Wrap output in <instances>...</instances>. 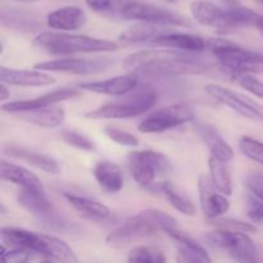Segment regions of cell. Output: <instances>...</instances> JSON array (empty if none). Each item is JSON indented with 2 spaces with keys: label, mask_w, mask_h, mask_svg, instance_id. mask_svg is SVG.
Segmentation results:
<instances>
[{
  "label": "cell",
  "mask_w": 263,
  "mask_h": 263,
  "mask_svg": "<svg viewBox=\"0 0 263 263\" xmlns=\"http://www.w3.org/2000/svg\"><path fill=\"white\" fill-rule=\"evenodd\" d=\"M121 17L125 20L138 21V22L151 23L162 27H190L192 22L187 17L174 12V10L161 8L158 5L140 3L136 0H128L121 12Z\"/></svg>",
  "instance_id": "cell-9"
},
{
  "label": "cell",
  "mask_w": 263,
  "mask_h": 263,
  "mask_svg": "<svg viewBox=\"0 0 263 263\" xmlns=\"http://www.w3.org/2000/svg\"><path fill=\"white\" fill-rule=\"evenodd\" d=\"M244 184L252 194L263 200V174H259V172L248 174L244 180Z\"/></svg>",
  "instance_id": "cell-41"
},
{
  "label": "cell",
  "mask_w": 263,
  "mask_h": 263,
  "mask_svg": "<svg viewBox=\"0 0 263 263\" xmlns=\"http://www.w3.org/2000/svg\"><path fill=\"white\" fill-rule=\"evenodd\" d=\"M0 80L9 86L44 87L55 84V79L41 69H13L2 67Z\"/></svg>",
  "instance_id": "cell-20"
},
{
  "label": "cell",
  "mask_w": 263,
  "mask_h": 263,
  "mask_svg": "<svg viewBox=\"0 0 263 263\" xmlns=\"http://www.w3.org/2000/svg\"><path fill=\"white\" fill-rule=\"evenodd\" d=\"M104 134L110 140L122 146H128V148H136V146H139V139L134 134L127 133L125 130H121V128L115 127V126H107L104 128Z\"/></svg>",
  "instance_id": "cell-36"
},
{
  "label": "cell",
  "mask_w": 263,
  "mask_h": 263,
  "mask_svg": "<svg viewBox=\"0 0 263 263\" xmlns=\"http://www.w3.org/2000/svg\"><path fill=\"white\" fill-rule=\"evenodd\" d=\"M17 200L27 212H30L41 225L49 230L61 234H71L77 230V226L73 225L66 216L62 215L55 205L46 198L45 192L20 187Z\"/></svg>",
  "instance_id": "cell-7"
},
{
  "label": "cell",
  "mask_w": 263,
  "mask_h": 263,
  "mask_svg": "<svg viewBox=\"0 0 263 263\" xmlns=\"http://www.w3.org/2000/svg\"><path fill=\"white\" fill-rule=\"evenodd\" d=\"M62 139L66 144L73 146V148L80 149V151L85 152H94L95 144L90 140L87 136L82 135V134L77 133V131L67 130L62 133Z\"/></svg>",
  "instance_id": "cell-37"
},
{
  "label": "cell",
  "mask_w": 263,
  "mask_h": 263,
  "mask_svg": "<svg viewBox=\"0 0 263 263\" xmlns=\"http://www.w3.org/2000/svg\"><path fill=\"white\" fill-rule=\"evenodd\" d=\"M2 179L4 181L12 182L18 185L22 189L37 190V192H45L41 180L30 170L25 168L22 166L12 163L8 161H2Z\"/></svg>",
  "instance_id": "cell-26"
},
{
  "label": "cell",
  "mask_w": 263,
  "mask_h": 263,
  "mask_svg": "<svg viewBox=\"0 0 263 263\" xmlns=\"http://www.w3.org/2000/svg\"><path fill=\"white\" fill-rule=\"evenodd\" d=\"M95 180L100 189L109 194L118 193L123 187V174L120 166L110 161L98 162L92 170Z\"/></svg>",
  "instance_id": "cell-27"
},
{
  "label": "cell",
  "mask_w": 263,
  "mask_h": 263,
  "mask_svg": "<svg viewBox=\"0 0 263 263\" xmlns=\"http://www.w3.org/2000/svg\"><path fill=\"white\" fill-rule=\"evenodd\" d=\"M15 116H18L21 120L26 121V122H30L32 125L39 126V127L54 128L62 125V122L64 121V117H66V112H64L63 108L50 105V107L18 112L15 113Z\"/></svg>",
  "instance_id": "cell-28"
},
{
  "label": "cell",
  "mask_w": 263,
  "mask_h": 263,
  "mask_svg": "<svg viewBox=\"0 0 263 263\" xmlns=\"http://www.w3.org/2000/svg\"><path fill=\"white\" fill-rule=\"evenodd\" d=\"M140 79V74L133 71L130 73L121 74V76H116L108 80H102V81L81 82L79 85V89L95 92V94L121 97V95H125L135 90L139 86Z\"/></svg>",
  "instance_id": "cell-17"
},
{
  "label": "cell",
  "mask_w": 263,
  "mask_h": 263,
  "mask_svg": "<svg viewBox=\"0 0 263 263\" xmlns=\"http://www.w3.org/2000/svg\"><path fill=\"white\" fill-rule=\"evenodd\" d=\"M2 25L4 27L22 31V32H33L41 27L37 15L33 13L21 9H7V8H3L2 10Z\"/></svg>",
  "instance_id": "cell-29"
},
{
  "label": "cell",
  "mask_w": 263,
  "mask_h": 263,
  "mask_svg": "<svg viewBox=\"0 0 263 263\" xmlns=\"http://www.w3.org/2000/svg\"><path fill=\"white\" fill-rule=\"evenodd\" d=\"M177 226V221L168 213L157 208L140 211L138 215L131 216L116 230L108 234L105 243L115 249L125 248L135 241L154 235L157 233H167Z\"/></svg>",
  "instance_id": "cell-3"
},
{
  "label": "cell",
  "mask_w": 263,
  "mask_h": 263,
  "mask_svg": "<svg viewBox=\"0 0 263 263\" xmlns=\"http://www.w3.org/2000/svg\"><path fill=\"white\" fill-rule=\"evenodd\" d=\"M167 3H176V2H179V0H166Z\"/></svg>",
  "instance_id": "cell-45"
},
{
  "label": "cell",
  "mask_w": 263,
  "mask_h": 263,
  "mask_svg": "<svg viewBox=\"0 0 263 263\" xmlns=\"http://www.w3.org/2000/svg\"><path fill=\"white\" fill-rule=\"evenodd\" d=\"M63 197L72 205L74 211L80 213L84 218L95 222H103L110 217V210L97 199L87 197V195L76 194V193H64Z\"/></svg>",
  "instance_id": "cell-24"
},
{
  "label": "cell",
  "mask_w": 263,
  "mask_h": 263,
  "mask_svg": "<svg viewBox=\"0 0 263 263\" xmlns=\"http://www.w3.org/2000/svg\"><path fill=\"white\" fill-rule=\"evenodd\" d=\"M207 240L215 248L226 252L238 262H257L258 252L248 233L216 229L207 234Z\"/></svg>",
  "instance_id": "cell-10"
},
{
  "label": "cell",
  "mask_w": 263,
  "mask_h": 263,
  "mask_svg": "<svg viewBox=\"0 0 263 263\" xmlns=\"http://www.w3.org/2000/svg\"><path fill=\"white\" fill-rule=\"evenodd\" d=\"M208 223L215 226L216 229H225V230H233V231H243V233H254L257 230L256 226L252 225L249 222H244L241 220H235V218L229 217H221L212 218L208 220Z\"/></svg>",
  "instance_id": "cell-35"
},
{
  "label": "cell",
  "mask_w": 263,
  "mask_h": 263,
  "mask_svg": "<svg viewBox=\"0 0 263 263\" xmlns=\"http://www.w3.org/2000/svg\"><path fill=\"white\" fill-rule=\"evenodd\" d=\"M158 92L151 86L136 87L133 91L121 95L120 99L105 103L97 109L85 115L89 120H116V118H133L143 115L156 105Z\"/></svg>",
  "instance_id": "cell-6"
},
{
  "label": "cell",
  "mask_w": 263,
  "mask_h": 263,
  "mask_svg": "<svg viewBox=\"0 0 263 263\" xmlns=\"http://www.w3.org/2000/svg\"><path fill=\"white\" fill-rule=\"evenodd\" d=\"M235 82L240 87L249 92V94L254 95V97L259 98L263 100V81L256 79L249 73H240L235 74Z\"/></svg>",
  "instance_id": "cell-38"
},
{
  "label": "cell",
  "mask_w": 263,
  "mask_h": 263,
  "mask_svg": "<svg viewBox=\"0 0 263 263\" xmlns=\"http://www.w3.org/2000/svg\"><path fill=\"white\" fill-rule=\"evenodd\" d=\"M80 90L73 89V87H62V89L53 90V91H49L46 92V94L40 95V97L33 98V99L4 103V104L2 105V109L4 110V112L10 113V115H15V113L25 112V110L50 107V105L57 104V103L59 102H64V100L79 98L80 95H81V91H80Z\"/></svg>",
  "instance_id": "cell-16"
},
{
  "label": "cell",
  "mask_w": 263,
  "mask_h": 263,
  "mask_svg": "<svg viewBox=\"0 0 263 263\" xmlns=\"http://www.w3.org/2000/svg\"><path fill=\"white\" fill-rule=\"evenodd\" d=\"M195 118V109L187 103H175L156 110L139 123L138 128L143 134H159L192 122Z\"/></svg>",
  "instance_id": "cell-11"
},
{
  "label": "cell",
  "mask_w": 263,
  "mask_h": 263,
  "mask_svg": "<svg viewBox=\"0 0 263 263\" xmlns=\"http://www.w3.org/2000/svg\"><path fill=\"white\" fill-rule=\"evenodd\" d=\"M204 91L216 102L226 105L235 113L240 115L241 117H246L248 120L263 121V105L247 95L217 84L205 85Z\"/></svg>",
  "instance_id": "cell-12"
},
{
  "label": "cell",
  "mask_w": 263,
  "mask_h": 263,
  "mask_svg": "<svg viewBox=\"0 0 263 263\" xmlns=\"http://www.w3.org/2000/svg\"><path fill=\"white\" fill-rule=\"evenodd\" d=\"M195 54L197 53L168 48L148 49L128 55L123 62V67L139 73L140 77H171L205 73L211 66Z\"/></svg>",
  "instance_id": "cell-1"
},
{
  "label": "cell",
  "mask_w": 263,
  "mask_h": 263,
  "mask_svg": "<svg viewBox=\"0 0 263 263\" xmlns=\"http://www.w3.org/2000/svg\"><path fill=\"white\" fill-rule=\"evenodd\" d=\"M205 50L210 51L220 66L231 74L263 73V53L249 50L226 39L207 41Z\"/></svg>",
  "instance_id": "cell-5"
},
{
  "label": "cell",
  "mask_w": 263,
  "mask_h": 263,
  "mask_svg": "<svg viewBox=\"0 0 263 263\" xmlns=\"http://www.w3.org/2000/svg\"><path fill=\"white\" fill-rule=\"evenodd\" d=\"M10 98V91L8 89L7 84L2 82V86H0V100H7Z\"/></svg>",
  "instance_id": "cell-42"
},
{
  "label": "cell",
  "mask_w": 263,
  "mask_h": 263,
  "mask_svg": "<svg viewBox=\"0 0 263 263\" xmlns=\"http://www.w3.org/2000/svg\"><path fill=\"white\" fill-rule=\"evenodd\" d=\"M149 44L158 48L176 49L189 53H202L207 48V41L202 36L195 33L170 32V31L159 33Z\"/></svg>",
  "instance_id": "cell-18"
},
{
  "label": "cell",
  "mask_w": 263,
  "mask_h": 263,
  "mask_svg": "<svg viewBox=\"0 0 263 263\" xmlns=\"http://www.w3.org/2000/svg\"><path fill=\"white\" fill-rule=\"evenodd\" d=\"M112 64L107 58H61L53 61L41 62L33 68L45 72H63L72 74H95L105 71Z\"/></svg>",
  "instance_id": "cell-14"
},
{
  "label": "cell",
  "mask_w": 263,
  "mask_h": 263,
  "mask_svg": "<svg viewBox=\"0 0 263 263\" xmlns=\"http://www.w3.org/2000/svg\"><path fill=\"white\" fill-rule=\"evenodd\" d=\"M198 187H199L200 207L207 220L221 217L230 210V200L228 199V195L221 193L215 186L210 176L200 175L198 180Z\"/></svg>",
  "instance_id": "cell-15"
},
{
  "label": "cell",
  "mask_w": 263,
  "mask_h": 263,
  "mask_svg": "<svg viewBox=\"0 0 263 263\" xmlns=\"http://www.w3.org/2000/svg\"><path fill=\"white\" fill-rule=\"evenodd\" d=\"M247 215L253 222H263V200L256 195L247 198Z\"/></svg>",
  "instance_id": "cell-40"
},
{
  "label": "cell",
  "mask_w": 263,
  "mask_h": 263,
  "mask_svg": "<svg viewBox=\"0 0 263 263\" xmlns=\"http://www.w3.org/2000/svg\"><path fill=\"white\" fill-rule=\"evenodd\" d=\"M86 23V14L84 10L74 5L58 8L46 15V25L54 31H71L80 30Z\"/></svg>",
  "instance_id": "cell-22"
},
{
  "label": "cell",
  "mask_w": 263,
  "mask_h": 263,
  "mask_svg": "<svg viewBox=\"0 0 263 263\" xmlns=\"http://www.w3.org/2000/svg\"><path fill=\"white\" fill-rule=\"evenodd\" d=\"M145 190L156 193V194H161L162 197L166 198L171 207H174L182 215L190 216V217L197 215V208H195L192 199L170 181H157L145 187Z\"/></svg>",
  "instance_id": "cell-25"
},
{
  "label": "cell",
  "mask_w": 263,
  "mask_h": 263,
  "mask_svg": "<svg viewBox=\"0 0 263 263\" xmlns=\"http://www.w3.org/2000/svg\"><path fill=\"white\" fill-rule=\"evenodd\" d=\"M239 148H240L241 153L247 157V158L252 159V161L257 162V163L263 166V143L257 140V139L252 138V136H241L240 141H239Z\"/></svg>",
  "instance_id": "cell-33"
},
{
  "label": "cell",
  "mask_w": 263,
  "mask_h": 263,
  "mask_svg": "<svg viewBox=\"0 0 263 263\" xmlns=\"http://www.w3.org/2000/svg\"><path fill=\"white\" fill-rule=\"evenodd\" d=\"M128 262H151V263H162L166 262V256L163 252L153 247L139 246L131 249L127 256Z\"/></svg>",
  "instance_id": "cell-32"
},
{
  "label": "cell",
  "mask_w": 263,
  "mask_h": 263,
  "mask_svg": "<svg viewBox=\"0 0 263 263\" xmlns=\"http://www.w3.org/2000/svg\"><path fill=\"white\" fill-rule=\"evenodd\" d=\"M33 44L49 54L63 55L76 53H107L120 48V43L90 37L86 35H73L63 31L41 32L36 36Z\"/></svg>",
  "instance_id": "cell-4"
},
{
  "label": "cell",
  "mask_w": 263,
  "mask_h": 263,
  "mask_svg": "<svg viewBox=\"0 0 263 263\" xmlns=\"http://www.w3.org/2000/svg\"><path fill=\"white\" fill-rule=\"evenodd\" d=\"M225 4V7H233V5L239 4V0H221Z\"/></svg>",
  "instance_id": "cell-43"
},
{
  "label": "cell",
  "mask_w": 263,
  "mask_h": 263,
  "mask_svg": "<svg viewBox=\"0 0 263 263\" xmlns=\"http://www.w3.org/2000/svg\"><path fill=\"white\" fill-rule=\"evenodd\" d=\"M127 2L128 0H85L87 7L94 12L118 15H121V12Z\"/></svg>",
  "instance_id": "cell-34"
},
{
  "label": "cell",
  "mask_w": 263,
  "mask_h": 263,
  "mask_svg": "<svg viewBox=\"0 0 263 263\" xmlns=\"http://www.w3.org/2000/svg\"><path fill=\"white\" fill-rule=\"evenodd\" d=\"M208 168H210V177L215 186L228 197L231 195V193H233V177H231L230 171L226 166V162L217 158V157L211 156L208 159Z\"/></svg>",
  "instance_id": "cell-31"
},
{
  "label": "cell",
  "mask_w": 263,
  "mask_h": 263,
  "mask_svg": "<svg viewBox=\"0 0 263 263\" xmlns=\"http://www.w3.org/2000/svg\"><path fill=\"white\" fill-rule=\"evenodd\" d=\"M3 153H4V156L9 157V158L25 161L26 163L31 164V166L36 167V168L41 170L44 172H48V174L58 175L61 172V167H59L58 162L55 159L46 156V154L39 153V152L32 151V149L26 148V146L7 145Z\"/></svg>",
  "instance_id": "cell-23"
},
{
  "label": "cell",
  "mask_w": 263,
  "mask_h": 263,
  "mask_svg": "<svg viewBox=\"0 0 263 263\" xmlns=\"http://www.w3.org/2000/svg\"><path fill=\"white\" fill-rule=\"evenodd\" d=\"M0 235L3 244L30 252L40 259L59 262L79 261L71 247L54 235L20 228H3Z\"/></svg>",
  "instance_id": "cell-2"
},
{
  "label": "cell",
  "mask_w": 263,
  "mask_h": 263,
  "mask_svg": "<svg viewBox=\"0 0 263 263\" xmlns=\"http://www.w3.org/2000/svg\"><path fill=\"white\" fill-rule=\"evenodd\" d=\"M37 258L35 254L23 249L13 248L2 243V259L3 262H28Z\"/></svg>",
  "instance_id": "cell-39"
},
{
  "label": "cell",
  "mask_w": 263,
  "mask_h": 263,
  "mask_svg": "<svg viewBox=\"0 0 263 263\" xmlns=\"http://www.w3.org/2000/svg\"><path fill=\"white\" fill-rule=\"evenodd\" d=\"M167 235L176 243L177 246V261L179 262H212V258L204 247L198 243L195 239L187 235L185 231L179 228L171 229L167 231Z\"/></svg>",
  "instance_id": "cell-21"
},
{
  "label": "cell",
  "mask_w": 263,
  "mask_h": 263,
  "mask_svg": "<svg viewBox=\"0 0 263 263\" xmlns=\"http://www.w3.org/2000/svg\"><path fill=\"white\" fill-rule=\"evenodd\" d=\"M193 126H194L195 133L198 134L200 140L208 148L211 156L217 157V158L222 159L225 162L231 161L234 158V149L223 139V136L218 133L215 126L199 120L193 121Z\"/></svg>",
  "instance_id": "cell-19"
},
{
  "label": "cell",
  "mask_w": 263,
  "mask_h": 263,
  "mask_svg": "<svg viewBox=\"0 0 263 263\" xmlns=\"http://www.w3.org/2000/svg\"><path fill=\"white\" fill-rule=\"evenodd\" d=\"M14 2L26 3V4H31V3H36V2H39V0H14Z\"/></svg>",
  "instance_id": "cell-44"
},
{
  "label": "cell",
  "mask_w": 263,
  "mask_h": 263,
  "mask_svg": "<svg viewBox=\"0 0 263 263\" xmlns=\"http://www.w3.org/2000/svg\"><path fill=\"white\" fill-rule=\"evenodd\" d=\"M131 176L143 189L157 182V179L171 171L170 159L156 151H136L127 156Z\"/></svg>",
  "instance_id": "cell-8"
},
{
  "label": "cell",
  "mask_w": 263,
  "mask_h": 263,
  "mask_svg": "<svg viewBox=\"0 0 263 263\" xmlns=\"http://www.w3.org/2000/svg\"><path fill=\"white\" fill-rule=\"evenodd\" d=\"M258 30H259V32H261V33H262V36H263V26H261V27H259Z\"/></svg>",
  "instance_id": "cell-46"
},
{
  "label": "cell",
  "mask_w": 263,
  "mask_h": 263,
  "mask_svg": "<svg viewBox=\"0 0 263 263\" xmlns=\"http://www.w3.org/2000/svg\"><path fill=\"white\" fill-rule=\"evenodd\" d=\"M190 12L198 23L220 32H230L240 28L228 8L218 7L211 2L195 0L190 4Z\"/></svg>",
  "instance_id": "cell-13"
},
{
  "label": "cell",
  "mask_w": 263,
  "mask_h": 263,
  "mask_svg": "<svg viewBox=\"0 0 263 263\" xmlns=\"http://www.w3.org/2000/svg\"><path fill=\"white\" fill-rule=\"evenodd\" d=\"M167 27L162 26L151 25V23L139 22L138 25H134L123 31L118 37L120 45H135L141 43H151L156 36L159 33L166 32Z\"/></svg>",
  "instance_id": "cell-30"
},
{
  "label": "cell",
  "mask_w": 263,
  "mask_h": 263,
  "mask_svg": "<svg viewBox=\"0 0 263 263\" xmlns=\"http://www.w3.org/2000/svg\"><path fill=\"white\" fill-rule=\"evenodd\" d=\"M258 2H261V3H262V4H263V0H258Z\"/></svg>",
  "instance_id": "cell-47"
}]
</instances>
